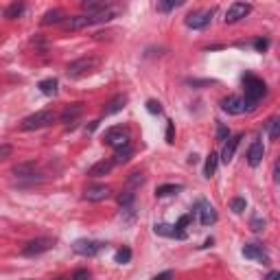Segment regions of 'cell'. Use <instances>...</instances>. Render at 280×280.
Instances as JSON below:
<instances>
[{"label":"cell","instance_id":"cell-1","mask_svg":"<svg viewBox=\"0 0 280 280\" xmlns=\"http://www.w3.org/2000/svg\"><path fill=\"white\" fill-rule=\"evenodd\" d=\"M243 83H245V109H254L256 103L267 94V86L262 79L254 77V74H245L243 77Z\"/></svg>","mask_w":280,"mask_h":280},{"label":"cell","instance_id":"cell-2","mask_svg":"<svg viewBox=\"0 0 280 280\" xmlns=\"http://www.w3.org/2000/svg\"><path fill=\"white\" fill-rule=\"evenodd\" d=\"M101 61L96 59V57H79V59L70 61L68 68H66V74H68L70 79H81V77H88V74H92L96 68H99Z\"/></svg>","mask_w":280,"mask_h":280},{"label":"cell","instance_id":"cell-3","mask_svg":"<svg viewBox=\"0 0 280 280\" xmlns=\"http://www.w3.org/2000/svg\"><path fill=\"white\" fill-rule=\"evenodd\" d=\"M55 112H51V109H39V112L31 114V116H26L24 121H22V129L24 131H33V129H42V127H48L52 121H55Z\"/></svg>","mask_w":280,"mask_h":280},{"label":"cell","instance_id":"cell-4","mask_svg":"<svg viewBox=\"0 0 280 280\" xmlns=\"http://www.w3.org/2000/svg\"><path fill=\"white\" fill-rule=\"evenodd\" d=\"M103 142L114 149H122L129 144V131L122 129V127H109L103 136Z\"/></svg>","mask_w":280,"mask_h":280},{"label":"cell","instance_id":"cell-5","mask_svg":"<svg viewBox=\"0 0 280 280\" xmlns=\"http://www.w3.org/2000/svg\"><path fill=\"white\" fill-rule=\"evenodd\" d=\"M52 245H55V241H52V239H48V236H39V239L29 241V243L22 247V256H29V258L39 256V254L48 252Z\"/></svg>","mask_w":280,"mask_h":280},{"label":"cell","instance_id":"cell-6","mask_svg":"<svg viewBox=\"0 0 280 280\" xmlns=\"http://www.w3.org/2000/svg\"><path fill=\"white\" fill-rule=\"evenodd\" d=\"M72 249H74V254H81V256H96V254L103 249V243L94 241V239H79V241H74Z\"/></svg>","mask_w":280,"mask_h":280},{"label":"cell","instance_id":"cell-7","mask_svg":"<svg viewBox=\"0 0 280 280\" xmlns=\"http://www.w3.org/2000/svg\"><path fill=\"white\" fill-rule=\"evenodd\" d=\"M212 20V11L210 9H201V11H192L191 16L186 18V26L188 29H206Z\"/></svg>","mask_w":280,"mask_h":280},{"label":"cell","instance_id":"cell-8","mask_svg":"<svg viewBox=\"0 0 280 280\" xmlns=\"http://www.w3.org/2000/svg\"><path fill=\"white\" fill-rule=\"evenodd\" d=\"M249 11H252V4H247V2H232L230 7H228V11H226V24H232V22L243 20L245 16H249Z\"/></svg>","mask_w":280,"mask_h":280},{"label":"cell","instance_id":"cell-9","mask_svg":"<svg viewBox=\"0 0 280 280\" xmlns=\"http://www.w3.org/2000/svg\"><path fill=\"white\" fill-rule=\"evenodd\" d=\"M221 109L226 114H230V116H239V114L247 112V109H245V101L241 99V96H234V94L221 101Z\"/></svg>","mask_w":280,"mask_h":280},{"label":"cell","instance_id":"cell-10","mask_svg":"<svg viewBox=\"0 0 280 280\" xmlns=\"http://www.w3.org/2000/svg\"><path fill=\"white\" fill-rule=\"evenodd\" d=\"M197 212H199L201 226H212V223L217 221V210H214V206L208 204L206 199H201L199 204H197Z\"/></svg>","mask_w":280,"mask_h":280},{"label":"cell","instance_id":"cell-11","mask_svg":"<svg viewBox=\"0 0 280 280\" xmlns=\"http://www.w3.org/2000/svg\"><path fill=\"white\" fill-rule=\"evenodd\" d=\"M243 256L245 258H252V261L262 262V265H267V262H269L267 252L262 249V245H258V243H247V245H245V247H243Z\"/></svg>","mask_w":280,"mask_h":280},{"label":"cell","instance_id":"cell-12","mask_svg":"<svg viewBox=\"0 0 280 280\" xmlns=\"http://www.w3.org/2000/svg\"><path fill=\"white\" fill-rule=\"evenodd\" d=\"M92 24H94V22H92V16H88V13H81V16H74V18H70V20H64L66 31H81V29L92 26Z\"/></svg>","mask_w":280,"mask_h":280},{"label":"cell","instance_id":"cell-13","mask_svg":"<svg viewBox=\"0 0 280 280\" xmlns=\"http://www.w3.org/2000/svg\"><path fill=\"white\" fill-rule=\"evenodd\" d=\"M153 232L160 236H169V239H179V241L186 239V232L177 230V228L171 226V223H156V226H153Z\"/></svg>","mask_w":280,"mask_h":280},{"label":"cell","instance_id":"cell-14","mask_svg":"<svg viewBox=\"0 0 280 280\" xmlns=\"http://www.w3.org/2000/svg\"><path fill=\"white\" fill-rule=\"evenodd\" d=\"M241 140H243V134H236V136H230V138H228L226 147H223V151H221V162H226V164H228V162L234 158V153H236V149H239Z\"/></svg>","mask_w":280,"mask_h":280},{"label":"cell","instance_id":"cell-15","mask_svg":"<svg viewBox=\"0 0 280 280\" xmlns=\"http://www.w3.org/2000/svg\"><path fill=\"white\" fill-rule=\"evenodd\" d=\"M262 156H265V147H262L261 140H254L247 149V164L249 166H258L262 162Z\"/></svg>","mask_w":280,"mask_h":280},{"label":"cell","instance_id":"cell-16","mask_svg":"<svg viewBox=\"0 0 280 280\" xmlns=\"http://www.w3.org/2000/svg\"><path fill=\"white\" fill-rule=\"evenodd\" d=\"M81 114H83V103H72V105H66L59 118H61V122H66V125H68V122L77 121Z\"/></svg>","mask_w":280,"mask_h":280},{"label":"cell","instance_id":"cell-17","mask_svg":"<svg viewBox=\"0 0 280 280\" xmlns=\"http://www.w3.org/2000/svg\"><path fill=\"white\" fill-rule=\"evenodd\" d=\"M83 197H86L88 201H103L109 197V188L103 186V184H99V186H90L86 192H83Z\"/></svg>","mask_w":280,"mask_h":280},{"label":"cell","instance_id":"cell-18","mask_svg":"<svg viewBox=\"0 0 280 280\" xmlns=\"http://www.w3.org/2000/svg\"><path fill=\"white\" fill-rule=\"evenodd\" d=\"M81 7H83V11H88V16H94V13H101V11L112 9V4L105 2V0H83Z\"/></svg>","mask_w":280,"mask_h":280},{"label":"cell","instance_id":"cell-19","mask_svg":"<svg viewBox=\"0 0 280 280\" xmlns=\"http://www.w3.org/2000/svg\"><path fill=\"white\" fill-rule=\"evenodd\" d=\"M112 166H114L112 160L96 162V164H92L90 169H88V177H103V175H107L109 171H112Z\"/></svg>","mask_w":280,"mask_h":280},{"label":"cell","instance_id":"cell-20","mask_svg":"<svg viewBox=\"0 0 280 280\" xmlns=\"http://www.w3.org/2000/svg\"><path fill=\"white\" fill-rule=\"evenodd\" d=\"M125 105H127V96H125V94H116L112 101H109L107 105H105L103 114H105V116H112V114H118L121 109H125Z\"/></svg>","mask_w":280,"mask_h":280},{"label":"cell","instance_id":"cell-21","mask_svg":"<svg viewBox=\"0 0 280 280\" xmlns=\"http://www.w3.org/2000/svg\"><path fill=\"white\" fill-rule=\"evenodd\" d=\"M64 18H66V13L61 11V9H51V11L44 13L42 24H64Z\"/></svg>","mask_w":280,"mask_h":280},{"label":"cell","instance_id":"cell-22","mask_svg":"<svg viewBox=\"0 0 280 280\" xmlns=\"http://www.w3.org/2000/svg\"><path fill=\"white\" fill-rule=\"evenodd\" d=\"M35 162H22V164L13 166L11 173L16 175V177H31V175H35Z\"/></svg>","mask_w":280,"mask_h":280},{"label":"cell","instance_id":"cell-23","mask_svg":"<svg viewBox=\"0 0 280 280\" xmlns=\"http://www.w3.org/2000/svg\"><path fill=\"white\" fill-rule=\"evenodd\" d=\"M134 156V149H131V144H127V147L122 149H116V153H114V164H125V162H129V158Z\"/></svg>","mask_w":280,"mask_h":280},{"label":"cell","instance_id":"cell-24","mask_svg":"<svg viewBox=\"0 0 280 280\" xmlns=\"http://www.w3.org/2000/svg\"><path fill=\"white\" fill-rule=\"evenodd\" d=\"M39 92L46 96H52L57 94V79H44V81H39Z\"/></svg>","mask_w":280,"mask_h":280},{"label":"cell","instance_id":"cell-25","mask_svg":"<svg viewBox=\"0 0 280 280\" xmlns=\"http://www.w3.org/2000/svg\"><path fill=\"white\" fill-rule=\"evenodd\" d=\"M217 164H219V156L210 151V156L206 158V169H204V175H206V177H212L214 171H217Z\"/></svg>","mask_w":280,"mask_h":280},{"label":"cell","instance_id":"cell-26","mask_svg":"<svg viewBox=\"0 0 280 280\" xmlns=\"http://www.w3.org/2000/svg\"><path fill=\"white\" fill-rule=\"evenodd\" d=\"M182 191V184H164V186H158L156 195L158 197H166V195H175V192Z\"/></svg>","mask_w":280,"mask_h":280},{"label":"cell","instance_id":"cell-27","mask_svg":"<svg viewBox=\"0 0 280 280\" xmlns=\"http://www.w3.org/2000/svg\"><path fill=\"white\" fill-rule=\"evenodd\" d=\"M134 199H136V192H134V191H129V188H127V191H122L121 195H118V204H121L122 208L131 206V204H134Z\"/></svg>","mask_w":280,"mask_h":280},{"label":"cell","instance_id":"cell-28","mask_svg":"<svg viewBox=\"0 0 280 280\" xmlns=\"http://www.w3.org/2000/svg\"><path fill=\"white\" fill-rule=\"evenodd\" d=\"M245 208H247V201L243 199V197H234V199L230 201V210L234 214H241V212H245Z\"/></svg>","mask_w":280,"mask_h":280},{"label":"cell","instance_id":"cell-29","mask_svg":"<svg viewBox=\"0 0 280 280\" xmlns=\"http://www.w3.org/2000/svg\"><path fill=\"white\" fill-rule=\"evenodd\" d=\"M114 261L118 262V265H125V262L131 261V249L129 247H121L116 254H114Z\"/></svg>","mask_w":280,"mask_h":280},{"label":"cell","instance_id":"cell-30","mask_svg":"<svg viewBox=\"0 0 280 280\" xmlns=\"http://www.w3.org/2000/svg\"><path fill=\"white\" fill-rule=\"evenodd\" d=\"M22 11H24V4H20V2H13L11 7L4 11V16L9 18V20H16V18H20L22 16Z\"/></svg>","mask_w":280,"mask_h":280},{"label":"cell","instance_id":"cell-31","mask_svg":"<svg viewBox=\"0 0 280 280\" xmlns=\"http://www.w3.org/2000/svg\"><path fill=\"white\" fill-rule=\"evenodd\" d=\"M267 129H269V138L271 140H278V131H280V121L278 118H271L267 122Z\"/></svg>","mask_w":280,"mask_h":280},{"label":"cell","instance_id":"cell-32","mask_svg":"<svg viewBox=\"0 0 280 280\" xmlns=\"http://www.w3.org/2000/svg\"><path fill=\"white\" fill-rule=\"evenodd\" d=\"M182 0H166V2H158V11H171V9L179 7Z\"/></svg>","mask_w":280,"mask_h":280},{"label":"cell","instance_id":"cell-33","mask_svg":"<svg viewBox=\"0 0 280 280\" xmlns=\"http://www.w3.org/2000/svg\"><path fill=\"white\" fill-rule=\"evenodd\" d=\"M144 182V177H142V173H131L129 177H127V186H129V191L134 186H138V184H142Z\"/></svg>","mask_w":280,"mask_h":280},{"label":"cell","instance_id":"cell-34","mask_svg":"<svg viewBox=\"0 0 280 280\" xmlns=\"http://www.w3.org/2000/svg\"><path fill=\"white\" fill-rule=\"evenodd\" d=\"M265 226H267V221H265V219H261V217H252V221H249V228H252L254 232L265 230Z\"/></svg>","mask_w":280,"mask_h":280},{"label":"cell","instance_id":"cell-35","mask_svg":"<svg viewBox=\"0 0 280 280\" xmlns=\"http://www.w3.org/2000/svg\"><path fill=\"white\" fill-rule=\"evenodd\" d=\"M147 112L149 114H162V105L158 103V101H147Z\"/></svg>","mask_w":280,"mask_h":280},{"label":"cell","instance_id":"cell-36","mask_svg":"<svg viewBox=\"0 0 280 280\" xmlns=\"http://www.w3.org/2000/svg\"><path fill=\"white\" fill-rule=\"evenodd\" d=\"M191 219H192V214H184V217H179V219H177V223H175V228L184 232V228H186L188 223H191Z\"/></svg>","mask_w":280,"mask_h":280},{"label":"cell","instance_id":"cell-37","mask_svg":"<svg viewBox=\"0 0 280 280\" xmlns=\"http://www.w3.org/2000/svg\"><path fill=\"white\" fill-rule=\"evenodd\" d=\"M166 142L173 144L175 142V125L169 121V125H166Z\"/></svg>","mask_w":280,"mask_h":280},{"label":"cell","instance_id":"cell-38","mask_svg":"<svg viewBox=\"0 0 280 280\" xmlns=\"http://www.w3.org/2000/svg\"><path fill=\"white\" fill-rule=\"evenodd\" d=\"M70 280H90V271H88V269H77Z\"/></svg>","mask_w":280,"mask_h":280},{"label":"cell","instance_id":"cell-39","mask_svg":"<svg viewBox=\"0 0 280 280\" xmlns=\"http://www.w3.org/2000/svg\"><path fill=\"white\" fill-rule=\"evenodd\" d=\"M230 138V129L223 125H219V131H217V140H228Z\"/></svg>","mask_w":280,"mask_h":280},{"label":"cell","instance_id":"cell-40","mask_svg":"<svg viewBox=\"0 0 280 280\" xmlns=\"http://www.w3.org/2000/svg\"><path fill=\"white\" fill-rule=\"evenodd\" d=\"M171 278H173V274H171V271H162V274L153 276L151 280H171Z\"/></svg>","mask_w":280,"mask_h":280},{"label":"cell","instance_id":"cell-41","mask_svg":"<svg viewBox=\"0 0 280 280\" xmlns=\"http://www.w3.org/2000/svg\"><path fill=\"white\" fill-rule=\"evenodd\" d=\"M254 46H256V51H265V48L269 46V42H267V39H256V42H254Z\"/></svg>","mask_w":280,"mask_h":280},{"label":"cell","instance_id":"cell-42","mask_svg":"<svg viewBox=\"0 0 280 280\" xmlns=\"http://www.w3.org/2000/svg\"><path fill=\"white\" fill-rule=\"evenodd\" d=\"M11 151H13V149L9 147V144H2V147H0V158H7V156H11Z\"/></svg>","mask_w":280,"mask_h":280},{"label":"cell","instance_id":"cell-43","mask_svg":"<svg viewBox=\"0 0 280 280\" xmlns=\"http://www.w3.org/2000/svg\"><path fill=\"white\" fill-rule=\"evenodd\" d=\"M265 280H280V271H269Z\"/></svg>","mask_w":280,"mask_h":280},{"label":"cell","instance_id":"cell-44","mask_svg":"<svg viewBox=\"0 0 280 280\" xmlns=\"http://www.w3.org/2000/svg\"><path fill=\"white\" fill-rule=\"evenodd\" d=\"M57 280H70V278H57Z\"/></svg>","mask_w":280,"mask_h":280}]
</instances>
